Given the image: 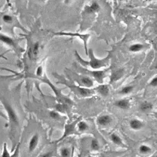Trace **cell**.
<instances>
[{
  "instance_id": "obj_1",
  "label": "cell",
  "mask_w": 157,
  "mask_h": 157,
  "mask_svg": "<svg viewBox=\"0 0 157 157\" xmlns=\"http://www.w3.org/2000/svg\"><path fill=\"white\" fill-rule=\"evenodd\" d=\"M88 56H89L90 60L89 61H85L84 59H81L79 53L77 51H75V57H76L77 60L78 61V62L81 64L82 66L84 67H89L93 70H98V69H102V68H104L109 65L111 60V55L105 57L103 59H98L95 58L94 55V51L91 48L88 51Z\"/></svg>"
},
{
  "instance_id": "obj_2",
  "label": "cell",
  "mask_w": 157,
  "mask_h": 157,
  "mask_svg": "<svg viewBox=\"0 0 157 157\" xmlns=\"http://www.w3.org/2000/svg\"><path fill=\"white\" fill-rule=\"evenodd\" d=\"M77 122H78L77 121H75L72 122V123L66 124L64 127V132L63 136H62L59 140H57L56 142H57H57H60V141L64 139L65 138H67V136H71V135H74V134L78 133L76 128V125Z\"/></svg>"
},
{
  "instance_id": "obj_3",
  "label": "cell",
  "mask_w": 157,
  "mask_h": 157,
  "mask_svg": "<svg viewBox=\"0 0 157 157\" xmlns=\"http://www.w3.org/2000/svg\"><path fill=\"white\" fill-rule=\"evenodd\" d=\"M67 87H69L70 89L72 90V91L75 92L77 93V94L79 96H83V97H87V96H92L94 94V90H91L90 89L88 88H83V87H77V86H73V85H68L67 84Z\"/></svg>"
},
{
  "instance_id": "obj_4",
  "label": "cell",
  "mask_w": 157,
  "mask_h": 157,
  "mask_svg": "<svg viewBox=\"0 0 157 157\" xmlns=\"http://www.w3.org/2000/svg\"><path fill=\"white\" fill-rule=\"evenodd\" d=\"M1 100H2V104H3V105H4L5 108H6V111H7V113H8L9 118L10 122H12V123H13V124H18L17 114H16V112H15V110H13V108L11 107L10 104H9L8 103L6 102V100H3V99H1Z\"/></svg>"
},
{
  "instance_id": "obj_5",
  "label": "cell",
  "mask_w": 157,
  "mask_h": 157,
  "mask_svg": "<svg viewBox=\"0 0 157 157\" xmlns=\"http://www.w3.org/2000/svg\"><path fill=\"white\" fill-rule=\"evenodd\" d=\"M87 75H89L91 77L94 78L97 82L99 83H102L103 82V78L106 76V71L105 70H94V71H89L88 69H85Z\"/></svg>"
},
{
  "instance_id": "obj_6",
  "label": "cell",
  "mask_w": 157,
  "mask_h": 157,
  "mask_svg": "<svg viewBox=\"0 0 157 157\" xmlns=\"http://www.w3.org/2000/svg\"><path fill=\"white\" fill-rule=\"evenodd\" d=\"M112 118L110 115H102L97 119V124L102 128L107 127L112 123Z\"/></svg>"
},
{
  "instance_id": "obj_7",
  "label": "cell",
  "mask_w": 157,
  "mask_h": 157,
  "mask_svg": "<svg viewBox=\"0 0 157 157\" xmlns=\"http://www.w3.org/2000/svg\"><path fill=\"white\" fill-rule=\"evenodd\" d=\"M114 105L116 107H118L119 108V109H121V110H127L130 108L129 100L126 98L120 99V100H116L115 102Z\"/></svg>"
},
{
  "instance_id": "obj_8",
  "label": "cell",
  "mask_w": 157,
  "mask_h": 157,
  "mask_svg": "<svg viewBox=\"0 0 157 157\" xmlns=\"http://www.w3.org/2000/svg\"><path fill=\"white\" fill-rule=\"evenodd\" d=\"M39 137L38 134H35L34 136H32L30 141H29V145H28V149H29L30 153L35 151V149H37L38 144H39Z\"/></svg>"
},
{
  "instance_id": "obj_9",
  "label": "cell",
  "mask_w": 157,
  "mask_h": 157,
  "mask_svg": "<svg viewBox=\"0 0 157 157\" xmlns=\"http://www.w3.org/2000/svg\"><path fill=\"white\" fill-rule=\"evenodd\" d=\"M57 34H63V35H67V36H74V37H79L82 40L84 43H85V53L88 55V47H87V41H88V39L90 37V34H85V35H82V34H79V33H59Z\"/></svg>"
},
{
  "instance_id": "obj_10",
  "label": "cell",
  "mask_w": 157,
  "mask_h": 157,
  "mask_svg": "<svg viewBox=\"0 0 157 157\" xmlns=\"http://www.w3.org/2000/svg\"><path fill=\"white\" fill-rule=\"evenodd\" d=\"M80 81H81V85L85 88L89 89L94 87V80L90 76H85L80 77Z\"/></svg>"
},
{
  "instance_id": "obj_11",
  "label": "cell",
  "mask_w": 157,
  "mask_h": 157,
  "mask_svg": "<svg viewBox=\"0 0 157 157\" xmlns=\"http://www.w3.org/2000/svg\"><path fill=\"white\" fill-rule=\"evenodd\" d=\"M110 139L112 141V143H114L115 145H118L119 147L122 148H126L127 146L126 144L124 143L122 139L120 138L119 136H118L116 133H112L110 135Z\"/></svg>"
},
{
  "instance_id": "obj_12",
  "label": "cell",
  "mask_w": 157,
  "mask_h": 157,
  "mask_svg": "<svg viewBox=\"0 0 157 157\" xmlns=\"http://www.w3.org/2000/svg\"><path fill=\"white\" fill-rule=\"evenodd\" d=\"M124 73H125V71L122 69H118L114 71L111 75V83L117 82V81L120 80L123 77Z\"/></svg>"
},
{
  "instance_id": "obj_13",
  "label": "cell",
  "mask_w": 157,
  "mask_h": 157,
  "mask_svg": "<svg viewBox=\"0 0 157 157\" xmlns=\"http://www.w3.org/2000/svg\"><path fill=\"white\" fill-rule=\"evenodd\" d=\"M130 128L134 131L141 130L144 127V123L139 119H132L129 122Z\"/></svg>"
},
{
  "instance_id": "obj_14",
  "label": "cell",
  "mask_w": 157,
  "mask_h": 157,
  "mask_svg": "<svg viewBox=\"0 0 157 157\" xmlns=\"http://www.w3.org/2000/svg\"><path fill=\"white\" fill-rule=\"evenodd\" d=\"M94 90L97 91L103 97H107L109 95V88L108 85H100L94 89Z\"/></svg>"
},
{
  "instance_id": "obj_15",
  "label": "cell",
  "mask_w": 157,
  "mask_h": 157,
  "mask_svg": "<svg viewBox=\"0 0 157 157\" xmlns=\"http://www.w3.org/2000/svg\"><path fill=\"white\" fill-rule=\"evenodd\" d=\"M0 41L10 46V47H14V46H16L13 40H12L11 37H8V36L6 35H4V34H0Z\"/></svg>"
},
{
  "instance_id": "obj_16",
  "label": "cell",
  "mask_w": 157,
  "mask_h": 157,
  "mask_svg": "<svg viewBox=\"0 0 157 157\" xmlns=\"http://www.w3.org/2000/svg\"><path fill=\"white\" fill-rule=\"evenodd\" d=\"M76 128L77 132H85L89 129V125L87 122L81 121L77 123Z\"/></svg>"
},
{
  "instance_id": "obj_17",
  "label": "cell",
  "mask_w": 157,
  "mask_h": 157,
  "mask_svg": "<svg viewBox=\"0 0 157 157\" xmlns=\"http://www.w3.org/2000/svg\"><path fill=\"white\" fill-rule=\"evenodd\" d=\"M153 108V105L152 103L149 102H144L140 105L139 109L143 113H148V112H150Z\"/></svg>"
},
{
  "instance_id": "obj_18",
  "label": "cell",
  "mask_w": 157,
  "mask_h": 157,
  "mask_svg": "<svg viewBox=\"0 0 157 157\" xmlns=\"http://www.w3.org/2000/svg\"><path fill=\"white\" fill-rule=\"evenodd\" d=\"M144 48H145V46L142 44L136 43L130 45L129 47V50L131 52H139L142 50H143Z\"/></svg>"
},
{
  "instance_id": "obj_19",
  "label": "cell",
  "mask_w": 157,
  "mask_h": 157,
  "mask_svg": "<svg viewBox=\"0 0 157 157\" xmlns=\"http://www.w3.org/2000/svg\"><path fill=\"white\" fill-rule=\"evenodd\" d=\"M152 149L150 146L147 145H145V144H142L139 146V153L142 154V155H148V154H150L152 153Z\"/></svg>"
},
{
  "instance_id": "obj_20",
  "label": "cell",
  "mask_w": 157,
  "mask_h": 157,
  "mask_svg": "<svg viewBox=\"0 0 157 157\" xmlns=\"http://www.w3.org/2000/svg\"><path fill=\"white\" fill-rule=\"evenodd\" d=\"M100 10V6L98 2H93L90 6L86 8V11L88 13H97Z\"/></svg>"
},
{
  "instance_id": "obj_21",
  "label": "cell",
  "mask_w": 157,
  "mask_h": 157,
  "mask_svg": "<svg viewBox=\"0 0 157 157\" xmlns=\"http://www.w3.org/2000/svg\"><path fill=\"white\" fill-rule=\"evenodd\" d=\"M60 156L61 157H71V149L69 147H63L60 149Z\"/></svg>"
},
{
  "instance_id": "obj_22",
  "label": "cell",
  "mask_w": 157,
  "mask_h": 157,
  "mask_svg": "<svg viewBox=\"0 0 157 157\" xmlns=\"http://www.w3.org/2000/svg\"><path fill=\"white\" fill-rule=\"evenodd\" d=\"M91 148L93 151H98L100 149V143L97 138H94L91 140Z\"/></svg>"
},
{
  "instance_id": "obj_23",
  "label": "cell",
  "mask_w": 157,
  "mask_h": 157,
  "mask_svg": "<svg viewBox=\"0 0 157 157\" xmlns=\"http://www.w3.org/2000/svg\"><path fill=\"white\" fill-rule=\"evenodd\" d=\"M133 90L134 87L132 86H126V87H124L123 88H122L119 93H121L122 95H128L131 93L133 91Z\"/></svg>"
},
{
  "instance_id": "obj_24",
  "label": "cell",
  "mask_w": 157,
  "mask_h": 157,
  "mask_svg": "<svg viewBox=\"0 0 157 157\" xmlns=\"http://www.w3.org/2000/svg\"><path fill=\"white\" fill-rule=\"evenodd\" d=\"M39 42H36L35 44L33 46V48H32V54L34 55V57H37V55L39 54Z\"/></svg>"
},
{
  "instance_id": "obj_25",
  "label": "cell",
  "mask_w": 157,
  "mask_h": 157,
  "mask_svg": "<svg viewBox=\"0 0 157 157\" xmlns=\"http://www.w3.org/2000/svg\"><path fill=\"white\" fill-rule=\"evenodd\" d=\"M50 116L51 118H53L54 120H59L61 118V115L59 114V113L56 110H52V111H50Z\"/></svg>"
},
{
  "instance_id": "obj_26",
  "label": "cell",
  "mask_w": 157,
  "mask_h": 157,
  "mask_svg": "<svg viewBox=\"0 0 157 157\" xmlns=\"http://www.w3.org/2000/svg\"><path fill=\"white\" fill-rule=\"evenodd\" d=\"M2 20L6 23V24H12V17L10 15H4V16H2Z\"/></svg>"
},
{
  "instance_id": "obj_27",
  "label": "cell",
  "mask_w": 157,
  "mask_h": 157,
  "mask_svg": "<svg viewBox=\"0 0 157 157\" xmlns=\"http://www.w3.org/2000/svg\"><path fill=\"white\" fill-rule=\"evenodd\" d=\"M2 157H11L8 149H7V146H6V143H4V145H3V151H2Z\"/></svg>"
},
{
  "instance_id": "obj_28",
  "label": "cell",
  "mask_w": 157,
  "mask_h": 157,
  "mask_svg": "<svg viewBox=\"0 0 157 157\" xmlns=\"http://www.w3.org/2000/svg\"><path fill=\"white\" fill-rule=\"evenodd\" d=\"M43 73V69L42 65H39L37 68V70H36V76L38 77H41Z\"/></svg>"
},
{
  "instance_id": "obj_29",
  "label": "cell",
  "mask_w": 157,
  "mask_h": 157,
  "mask_svg": "<svg viewBox=\"0 0 157 157\" xmlns=\"http://www.w3.org/2000/svg\"><path fill=\"white\" fill-rule=\"evenodd\" d=\"M149 86H151L153 87H157V77L155 76L154 78L149 82Z\"/></svg>"
},
{
  "instance_id": "obj_30",
  "label": "cell",
  "mask_w": 157,
  "mask_h": 157,
  "mask_svg": "<svg viewBox=\"0 0 157 157\" xmlns=\"http://www.w3.org/2000/svg\"><path fill=\"white\" fill-rule=\"evenodd\" d=\"M53 152H47L44 153L41 155H39L38 157H53Z\"/></svg>"
},
{
  "instance_id": "obj_31",
  "label": "cell",
  "mask_w": 157,
  "mask_h": 157,
  "mask_svg": "<svg viewBox=\"0 0 157 157\" xmlns=\"http://www.w3.org/2000/svg\"><path fill=\"white\" fill-rule=\"evenodd\" d=\"M11 157H19V145H18L17 148H16L14 154L12 156H11Z\"/></svg>"
},
{
  "instance_id": "obj_32",
  "label": "cell",
  "mask_w": 157,
  "mask_h": 157,
  "mask_svg": "<svg viewBox=\"0 0 157 157\" xmlns=\"http://www.w3.org/2000/svg\"><path fill=\"white\" fill-rule=\"evenodd\" d=\"M39 1H45V0H39Z\"/></svg>"
},
{
  "instance_id": "obj_33",
  "label": "cell",
  "mask_w": 157,
  "mask_h": 157,
  "mask_svg": "<svg viewBox=\"0 0 157 157\" xmlns=\"http://www.w3.org/2000/svg\"><path fill=\"white\" fill-rule=\"evenodd\" d=\"M79 157H80V156H79Z\"/></svg>"
}]
</instances>
